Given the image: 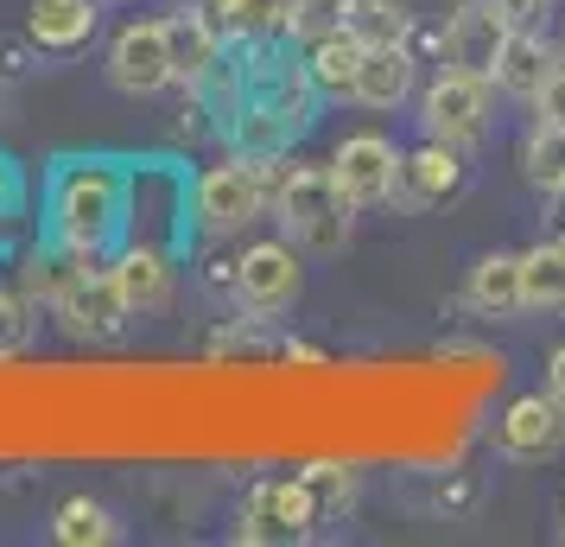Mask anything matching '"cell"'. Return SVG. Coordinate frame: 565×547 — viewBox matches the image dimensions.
Instances as JSON below:
<instances>
[{"label": "cell", "mask_w": 565, "mask_h": 547, "mask_svg": "<svg viewBox=\"0 0 565 547\" xmlns=\"http://www.w3.org/2000/svg\"><path fill=\"white\" fill-rule=\"evenodd\" d=\"M521 299L527 313H565V235L521 255Z\"/></svg>", "instance_id": "cell-22"}, {"label": "cell", "mask_w": 565, "mask_h": 547, "mask_svg": "<svg viewBox=\"0 0 565 547\" xmlns=\"http://www.w3.org/2000/svg\"><path fill=\"white\" fill-rule=\"evenodd\" d=\"M52 541L57 547H115L121 541V522L108 516L96 496H64L52 516Z\"/></svg>", "instance_id": "cell-23"}, {"label": "cell", "mask_w": 565, "mask_h": 547, "mask_svg": "<svg viewBox=\"0 0 565 547\" xmlns=\"http://www.w3.org/2000/svg\"><path fill=\"white\" fill-rule=\"evenodd\" d=\"M324 528V509L311 496L306 471L299 477H260L255 491L242 496V522L235 535L248 547H292V541H311Z\"/></svg>", "instance_id": "cell-5"}, {"label": "cell", "mask_w": 565, "mask_h": 547, "mask_svg": "<svg viewBox=\"0 0 565 547\" xmlns=\"http://www.w3.org/2000/svg\"><path fill=\"white\" fill-rule=\"evenodd\" d=\"M52 313L64 318L71 338H89V344H108L128 332V293L115 281V267H103L96 255H77V267L64 274V287L52 293Z\"/></svg>", "instance_id": "cell-6"}, {"label": "cell", "mask_w": 565, "mask_h": 547, "mask_svg": "<svg viewBox=\"0 0 565 547\" xmlns=\"http://www.w3.org/2000/svg\"><path fill=\"white\" fill-rule=\"evenodd\" d=\"M559 235H565V191H559Z\"/></svg>", "instance_id": "cell-33"}, {"label": "cell", "mask_w": 565, "mask_h": 547, "mask_svg": "<svg viewBox=\"0 0 565 547\" xmlns=\"http://www.w3.org/2000/svg\"><path fill=\"white\" fill-rule=\"evenodd\" d=\"M306 484H311V496H318L324 522L343 516V509H350V496H356V477H350V465H311Z\"/></svg>", "instance_id": "cell-27"}, {"label": "cell", "mask_w": 565, "mask_h": 547, "mask_svg": "<svg viewBox=\"0 0 565 547\" xmlns=\"http://www.w3.org/2000/svg\"><path fill=\"white\" fill-rule=\"evenodd\" d=\"M521 172H527V185H534V191L559 198V191H565V128L534 122V134L521 140Z\"/></svg>", "instance_id": "cell-24"}, {"label": "cell", "mask_w": 565, "mask_h": 547, "mask_svg": "<svg viewBox=\"0 0 565 547\" xmlns=\"http://www.w3.org/2000/svg\"><path fill=\"white\" fill-rule=\"evenodd\" d=\"M489 77H470L458 64H445L426 90H419V128L433 140H451V147H477L489 128Z\"/></svg>", "instance_id": "cell-7"}, {"label": "cell", "mask_w": 565, "mask_h": 547, "mask_svg": "<svg viewBox=\"0 0 565 547\" xmlns=\"http://www.w3.org/2000/svg\"><path fill=\"white\" fill-rule=\"evenodd\" d=\"M546 7H553V0H495V13L509 20V32H540Z\"/></svg>", "instance_id": "cell-29"}, {"label": "cell", "mask_w": 565, "mask_h": 547, "mask_svg": "<svg viewBox=\"0 0 565 547\" xmlns=\"http://www.w3.org/2000/svg\"><path fill=\"white\" fill-rule=\"evenodd\" d=\"M350 27H356L369 45H394V39H407L413 13L401 0H356V7H350Z\"/></svg>", "instance_id": "cell-26"}, {"label": "cell", "mask_w": 565, "mask_h": 547, "mask_svg": "<svg viewBox=\"0 0 565 547\" xmlns=\"http://www.w3.org/2000/svg\"><path fill=\"white\" fill-rule=\"evenodd\" d=\"M306 287V261L292 242H248L242 255H235V306L248 318H280L292 299Z\"/></svg>", "instance_id": "cell-8"}, {"label": "cell", "mask_w": 565, "mask_h": 547, "mask_svg": "<svg viewBox=\"0 0 565 547\" xmlns=\"http://www.w3.org/2000/svg\"><path fill=\"white\" fill-rule=\"evenodd\" d=\"M274 185H280V159L235 154V159L204 166L198 185H191V230L204 242H230V235L255 230L274 210Z\"/></svg>", "instance_id": "cell-3"}, {"label": "cell", "mask_w": 565, "mask_h": 547, "mask_svg": "<svg viewBox=\"0 0 565 547\" xmlns=\"http://www.w3.org/2000/svg\"><path fill=\"white\" fill-rule=\"evenodd\" d=\"M463 299H470V313L477 318H514L527 313V299H521V255H483L477 267H470V287H463Z\"/></svg>", "instance_id": "cell-17"}, {"label": "cell", "mask_w": 565, "mask_h": 547, "mask_svg": "<svg viewBox=\"0 0 565 547\" xmlns=\"http://www.w3.org/2000/svg\"><path fill=\"white\" fill-rule=\"evenodd\" d=\"M166 32H172V64H179V83H210V71L223 64V32L210 27L204 7H198V13H191V7L172 13Z\"/></svg>", "instance_id": "cell-19"}, {"label": "cell", "mask_w": 565, "mask_h": 547, "mask_svg": "<svg viewBox=\"0 0 565 547\" xmlns=\"http://www.w3.org/2000/svg\"><path fill=\"white\" fill-rule=\"evenodd\" d=\"M463 191V147H451V140H419L413 154H401V172H394V198L387 204L401 210H438L451 204Z\"/></svg>", "instance_id": "cell-11"}, {"label": "cell", "mask_w": 565, "mask_h": 547, "mask_svg": "<svg viewBox=\"0 0 565 547\" xmlns=\"http://www.w3.org/2000/svg\"><path fill=\"white\" fill-rule=\"evenodd\" d=\"M546 395H553V401H565V344L553 350V364H546Z\"/></svg>", "instance_id": "cell-32"}, {"label": "cell", "mask_w": 565, "mask_h": 547, "mask_svg": "<svg viewBox=\"0 0 565 547\" xmlns=\"http://www.w3.org/2000/svg\"><path fill=\"white\" fill-rule=\"evenodd\" d=\"M362 52H369V39H362L356 27H337V32H324V39H311L306 71H311V83H318V96H350Z\"/></svg>", "instance_id": "cell-20"}, {"label": "cell", "mask_w": 565, "mask_h": 547, "mask_svg": "<svg viewBox=\"0 0 565 547\" xmlns=\"http://www.w3.org/2000/svg\"><path fill=\"white\" fill-rule=\"evenodd\" d=\"M350 7H356V0H286V39L311 45V39H324V32L350 27Z\"/></svg>", "instance_id": "cell-25"}, {"label": "cell", "mask_w": 565, "mask_h": 547, "mask_svg": "<svg viewBox=\"0 0 565 547\" xmlns=\"http://www.w3.org/2000/svg\"><path fill=\"white\" fill-rule=\"evenodd\" d=\"M553 71H559V52H553L540 32H509V45L495 57V77L489 83H495L502 96H514V103H534Z\"/></svg>", "instance_id": "cell-16"}, {"label": "cell", "mask_w": 565, "mask_h": 547, "mask_svg": "<svg viewBox=\"0 0 565 547\" xmlns=\"http://www.w3.org/2000/svg\"><path fill=\"white\" fill-rule=\"evenodd\" d=\"M489 440L514 465H546L565 445V401H553V395H514L509 408L495 414V433Z\"/></svg>", "instance_id": "cell-10"}, {"label": "cell", "mask_w": 565, "mask_h": 547, "mask_svg": "<svg viewBox=\"0 0 565 547\" xmlns=\"http://www.w3.org/2000/svg\"><path fill=\"white\" fill-rule=\"evenodd\" d=\"M210 27L230 45H260V39H286V0H204Z\"/></svg>", "instance_id": "cell-21"}, {"label": "cell", "mask_w": 565, "mask_h": 547, "mask_svg": "<svg viewBox=\"0 0 565 547\" xmlns=\"http://www.w3.org/2000/svg\"><path fill=\"white\" fill-rule=\"evenodd\" d=\"M108 83L121 96H159V90L179 83L166 20H134V27L115 32V45H108Z\"/></svg>", "instance_id": "cell-9"}, {"label": "cell", "mask_w": 565, "mask_h": 547, "mask_svg": "<svg viewBox=\"0 0 565 547\" xmlns=\"http://www.w3.org/2000/svg\"><path fill=\"white\" fill-rule=\"evenodd\" d=\"M115 267V281H121V293H128V313L134 318H159L166 306H172V287H179V274H172V255L159 249V242H128L121 255L108 261Z\"/></svg>", "instance_id": "cell-14"}, {"label": "cell", "mask_w": 565, "mask_h": 547, "mask_svg": "<svg viewBox=\"0 0 565 547\" xmlns=\"http://www.w3.org/2000/svg\"><path fill=\"white\" fill-rule=\"evenodd\" d=\"M32 344V299L26 293H0V364L20 357Z\"/></svg>", "instance_id": "cell-28"}, {"label": "cell", "mask_w": 565, "mask_h": 547, "mask_svg": "<svg viewBox=\"0 0 565 547\" xmlns=\"http://www.w3.org/2000/svg\"><path fill=\"white\" fill-rule=\"evenodd\" d=\"M274 217H280L286 242L299 255H337L350 242L356 204L343 198L331 166H286L280 185H274Z\"/></svg>", "instance_id": "cell-4"}, {"label": "cell", "mask_w": 565, "mask_h": 547, "mask_svg": "<svg viewBox=\"0 0 565 547\" xmlns=\"http://www.w3.org/2000/svg\"><path fill=\"white\" fill-rule=\"evenodd\" d=\"M413 77H419V57L394 39V45H369L356 64V83H350V103L362 108H401L413 96Z\"/></svg>", "instance_id": "cell-15"}, {"label": "cell", "mask_w": 565, "mask_h": 547, "mask_svg": "<svg viewBox=\"0 0 565 547\" xmlns=\"http://www.w3.org/2000/svg\"><path fill=\"white\" fill-rule=\"evenodd\" d=\"M0 210H26V179L7 154H0Z\"/></svg>", "instance_id": "cell-31"}, {"label": "cell", "mask_w": 565, "mask_h": 547, "mask_svg": "<svg viewBox=\"0 0 565 547\" xmlns=\"http://www.w3.org/2000/svg\"><path fill=\"white\" fill-rule=\"evenodd\" d=\"M534 108H540L534 122H553V128H565V64L546 77V90L534 96Z\"/></svg>", "instance_id": "cell-30"}, {"label": "cell", "mask_w": 565, "mask_h": 547, "mask_svg": "<svg viewBox=\"0 0 565 547\" xmlns=\"http://www.w3.org/2000/svg\"><path fill=\"white\" fill-rule=\"evenodd\" d=\"M134 179L121 159H64L52 179V242L77 255H103L128 223Z\"/></svg>", "instance_id": "cell-2"}, {"label": "cell", "mask_w": 565, "mask_h": 547, "mask_svg": "<svg viewBox=\"0 0 565 547\" xmlns=\"http://www.w3.org/2000/svg\"><path fill=\"white\" fill-rule=\"evenodd\" d=\"M559 535H565V496H559Z\"/></svg>", "instance_id": "cell-34"}, {"label": "cell", "mask_w": 565, "mask_h": 547, "mask_svg": "<svg viewBox=\"0 0 565 547\" xmlns=\"http://www.w3.org/2000/svg\"><path fill=\"white\" fill-rule=\"evenodd\" d=\"M502 45H509V20L495 13V0H463L445 20V64H458L470 77H495Z\"/></svg>", "instance_id": "cell-13"}, {"label": "cell", "mask_w": 565, "mask_h": 547, "mask_svg": "<svg viewBox=\"0 0 565 547\" xmlns=\"http://www.w3.org/2000/svg\"><path fill=\"white\" fill-rule=\"evenodd\" d=\"M274 39L248 45L255 64L242 71L235 83V103H230V140L235 154H255V159H286V147L311 128L318 115V83H311L306 57H274L267 52Z\"/></svg>", "instance_id": "cell-1"}, {"label": "cell", "mask_w": 565, "mask_h": 547, "mask_svg": "<svg viewBox=\"0 0 565 547\" xmlns=\"http://www.w3.org/2000/svg\"><path fill=\"white\" fill-rule=\"evenodd\" d=\"M96 32V0H32L26 39L39 52H77Z\"/></svg>", "instance_id": "cell-18"}, {"label": "cell", "mask_w": 565, "mask_h": 547, "mask_svg": "<svg viewBox=\"0 0 565 547\" xmlns=\"http://www.w3.org/2000/svg\"><path fill=\"white\" fill-rule=\"evenodd\" d=\"M331 172H337V185H343V198L356 210H369V204H387V198H394L401 154H394V140H382V134H350L331 154Z\"/></svg>", "instance_id": "cell-12"}]
</instances>
